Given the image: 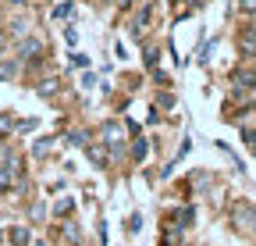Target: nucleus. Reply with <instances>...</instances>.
<instances>
[{"label":"nucleus","instance_id":"1","mask_svg":"<svg viewBox=\"0 0 256 246\" xmlns=\"http://www.w3.org/2000/svg\"><path fill=\"white\" fill-rule=\"evenodd\" d=\"M238 47H242L249 57H256V29H252V33H246V36L238 40Z\"/></svg>","mask_w":256,"mask_h":246},{"label":"nucleus","instance_id":"2","mask_svg":"<svg viewBox=\"0 0 256 246\" xmlns=\"http://www.w3.org/2000/svg\"><path fill=\"white\" fill-rule=\"evenodd\" d=\"M242 11H249V15H256V0H242Z\"/></svg>","mask_w":256,"mask_h":246},{"label":"nucleus","instance_id":"3","mask_svg":"<svg viewBox=\"0 0 256 246\" xmlns=\"http://www.w3.org/2000/svg\"><path fill=\"white\" fill-rule=\"evenodd\" d=\"M249 146H252V150H256V136H249Z\"/></svg>","mask_w":256,"mask_h":246}]
</instances>
